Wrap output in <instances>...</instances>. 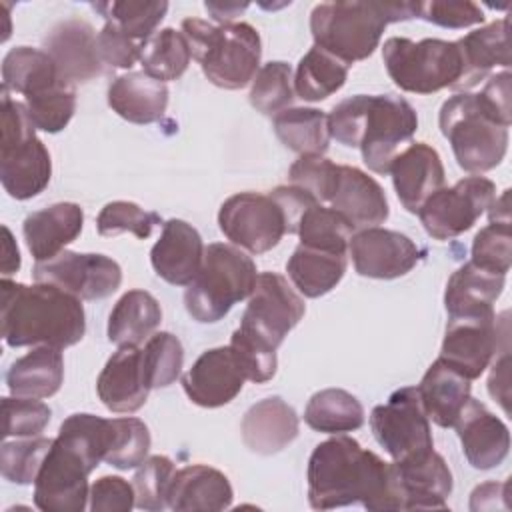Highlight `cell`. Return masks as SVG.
<instances>
[{"label":"cell","instance_id":"6da1fadb","mask_svg":"<svg viewBox=\"0 0 512 512\" xmlns=\"http://www.w3.org/2000/svg\"><path fill=\"white\" fill-rule=\"evenodd\" d=\"M306 480L308 502L316 510L356 502L372 512L402 510L394 464L344 434H336L312 450Z\"/></svg>","mask_w":512,"mask_h":512},{"label":"cell","instance_id":"7a4b0ae2","mask_svg":"<svg viewBox=\"0 0 512 512\" xmlns=\"http://www.w3.org/2000/svg\"><path fill=\"white\" fill-rule=\"evenodd\" d=\"M0 324L2 338L12 348H68L86 334V314L80 298L46 282L32 286L2 278Z\"/></svg>","mask_w":512,"mask_h":512},{"label":"cell","instance_id":"3957f363","mask_svg":"<svg viewBox=\"0 0 512 512\" xmlns=\"http://www.w3.org/2000/svg\"><path fill=\"white\" fill-rule=\"evenodd\" d=\"M330 138L360 148L364 164L386 174L400 148L418 128L414 106L396 94H356L338 102L328 114Z\"/></svg>","mask_w":512,"mask_h":512},{"label":"cell","instance_id":"277c9868","mask_svg":"<svg viewBox=\"0 0 512 512\" xmlns=\"http://www.w3.org/2000/svg\"><path fill=\"white\" fill-rule=\"evenodd\" d=\"M410 18H418V2H322L310 14V32L314 46L350 66L374 54L388 24Z\"/></svg>","mask_w":512,"mask_h":512},{"label":"cell","instance_id":"5b68a950","mask_svg":"<svg viewBox=\"0 0 512 512\" xmlns=\"http://www.w3.org/2000/svg\"><path fill=\"white\" fill-rule=\"evenodd\" d=\"M192 58L204 76L218 88L238 90L250 84L260 70L262 42L258 30L248 22L210 24L200 18L182 20Z\"/></svg>","mask_w":512,"mask_h":512},{"label":"cell","instance_id":"8992f818","mask_svg":"<svg viewBox=\"0 0 512 512\" xmlns=\"http://www.w3.org/2000/svg\"><path fill=\"white\" fill-rule=\"evenodd\" d=\"M256 278V264L242 248L212 242L204 250L198 276L184 292L186 312L196 322L214 324L222 320L236 302L252 294Z\"/></svg>","mask_w":512,"mask_h":512},{"label":"cell","instance_id":"52a82bcc","mask_svg":"<svg viewBox=\"0 0 512 512\" xmlns=\"http://www.w3.org/2000/svg\"><path fill=\"white\" fill-rule=\"evenodd\" d=\"M2 140H0V182L8 196L28 200L38 196L52 178V160L44 142L36 136L24 102H18L2 88Z\"/></svg>","mask_w":512,"mask_h":512},{"label":"cell","instance_id":"ba28073f","mask_svg":"<svg viewBox=\"0 0 512 512\" xmlns=\"http://www.w3.org/2000/svg\"><path fill=\"white\" fill-rule=\"evenodd\" d=\"M438 124L464 172L482 174L504 160L508 128L488 114L478 94L458 92L450 96L440 108Z\"/></svg>","mask_w":512,"mask_h":512},{"label":"cell","instance_id":"9c48e42d","mask_svg":"<svg viewBox=\"0 0 512 512\" xmlns=\"http://www.w3.org/2000/svg\"><path fill=\"white\" fill-rule=\"evenodd\" d=\"M382 60L392 82L412 94H432L452 88L462 74L456 42L440 38L410 40L392 36L382 46Z\"/></svg>","mask_w":512,"mask_h":512},{"label":"cell","instance_id":"30bf717a","mask_svg":"<svg viewBox=\"0 0 512 512\" xmlns=\"http://www.w3.org/2000/svg\"><path fill=\"white\" fill-rule=\"evenodd\" d=\"M370 428L376 442L394 462L434 450L430 420L422 408L416 386L398 388L390 394L386 404L374 406Z\"/></svg>","mask_w":512,"mask_h":512},{"label":"cell","instance_id":"8fae6325","mask_svg":"<svg viewBox=\"0 0 512 512\" xmlns=\"http://www.w3.org/2000/svg\"><path fill=\"white\" fill-rule=\"evenodd\" d=\"M496 186L484 176H466L454 186L436 190L416 212L434 240H450L468 232L492 206Z\"/></svg>","mask_w":512,"mask_h":512},{"label":"cell","instance_id":"7c38bea8","mask_svg":"<svg viewBox=\"0 0 512 512\" xmlns=\"http://www.w3.org/2000/svg\"><path fill=\"white\" fill-rule=\"evenodd\" d=\"M222 234L250 254L276 248L286 234L284 212L270 194L240 192L226 198L218 210Z\"/></svg>","mask_w":512,"mask_h":512},{"label":"cell","instance_id":"4fadbf2b","mask_svg":"<svg viewBox=\"0 0 512 512\" xmlns=\"http://www.w3.org/2000/svg\"><path fill=\"white\" fill-rule=\"evenodd\" d=\"M94 468L60 438L52 446L34 480V504L42 512H82L90 498L88 476Z\"/></svg>","mask_w":512,"mask_h":512},{"label":"cell","instance_id":"5bb4252c","mask_svg":"<svg viewBox=\"0 0 512 512\" xmlns=\"http://www.w3.org/2000/svg\"><path fill=\"white\" fill-rule=\"evenodd\" d=\"M34 280L62 288L80 300L112 296L122 284V268L106 254L62 250L50 260L34 264Z\"/></svg>","mask_w":512,"mask_h":512},{"label":"cell","instance_id":"9a60e30c","mask_svg":"<svg viewBox=\"0 0 512 512\" xmlns=\"http://www.w3.org/2000/svg\"><path fill=\"white\" fill-rule=\"evenodd\" d=\"M306 304L278 272H262L248 296L240 326L278 348L288 332L302 320Z\"/></svg>","mask_w":512,"mask_h":512},{"label":"cell","instance_id":"2e32d148","mask_svg":"<svg viewBox=\"0 0 512 512\" xmlns=\"http://www.w3.org/2000/svg\"><path fill=\"white\" fill-rule=\"evenodd\" d=\"M498 324L494 308L448 316L440 358L468 380L480 378L498 352Z\"/></svg>","mask_w":512,"mask_h":512},{"label":"cell","instance_id":"e0dca14e","mask_svg":"<svg viewBox=\"0 0 512 512\" xmlns=\"http://www.w3.org/2000/svg\"><path fill=\"white\" fill-rule=\"evenodd\" d=\"M348 254L360 276L394 280L408 274L420 260V248L402 232L372 226L352 234Z\"/></svg>","mask_w":512,"mask_h":512},{"label":"cell","instance_id":"ac0fdd59","mask_svg":"<svg viewBox=\"0 0 512 512\" xmlns=\"http://www.w3.org/2000/svg\"><path fill=\"white\" fill-rule=\"evenodd\" d=\"M44 50L52 56L64 80L78 84L102 74L104 62L98 52V34L80 18H66L50 28Z\"/></svg>","mask_w":512,"mask_h":512},{"label":"cell","instance_id":"d6986e66","mask_svg":"<svg viewBox=\"0 0 512 512\" xmlns=\"http://www.w3.org/2000/svg\"><path fill=\"white\" fill-rule=\"evenodd\" d=\"M244 380L230 346H218L196 358L182 376V388L196 406L220 408L240 394Z\"/></svg>","mask_w":512,"mask_h":512},{"label":"cell","instance_id":"ffe728a7","mask_svg":"<svg viewBox=\"0 0 512 512\" xmlns=\"http://www.w3.org/2000/svg\"><path fill=\"white\" fill-rule=\"evenodd\" d=\"M402 510H446V498L452 494L454 480L446 460L430 450L422 456L392 462Z\"/></svg>","mask_w":512,"mask_h":512},{"label":"cell","instance_id":"44dd1931","mask_svg":"<svg viewBox=\"0 0 512 512\" xmlns=\"http://www.w3.org/2000/svg\"><path fill=\"white\" fill-rule=\"evenodd\" d=\"M452 428H456L462 442V452L472 468L490 470L500 466L508 456V426L480 400L470 396Z\"/></svg>","mask_w":512,"mask_h":512},{"label":"cell","instance_id":"7402d4cb","mask_svg":"<svg viewBox=\"0 0 512 512\" xmlns=\"http://www.w3.org/2000/svg\"><path fill=\"white\" fill-rule=\"evenodd\" d=\"M388 172L400 204L416 214L420 206L444 186V166L436 148L426 142H412L400 150Z\"/></svg>","mask_w":512,"mask_h":512},{"label":"cell","instance_id":"603a6c76","mask_svg":"<svg viewBox=\"0 0 512 512\" xmlns=\"http://www.w3.org/2000/svg\"><path fill=\"white\" fill-rule=\"evenodd\" d=\"M204 242L198 230L180 218H170L162 226L158 242L150 250L154 272L174 286H188L204 262Z\"/></svg>","mask_w":512,"mask_h":512},{"label":"cell","instance_id":"cb8c5ba5","mask_svg":"<svg viewBox=\"0 0 512 512\" xmlns=\"http://www.w3.org/2000/svg\"><path fill=\"white\" fill-rule=\"evenodd\" d=\"M152 388L142 368V348L120 346L106 362L96 380V392L102 404L116 414L140 410Z\"/></svg>","mask_w":512,"mask_h":512},{"label":"cell","instance_id":"d4e9b609","mask_svg":"<svg viewBox=\"0 0 512 512\" xmlns=\"http://www.w3.org/2000/svg\"><path fill=\"white\" fill-rule=\"evenodd\" d=\"M510 18L504 16L496 22H490L482 28H476L456 40L462 58V74L452 90L468 92L480 80H484L492 68L504 66L510 68Z\"/></svg>","mask_w":512,"mask_h":512},{"label":"cell","instance_id":"484cf974","mask_svg":"<svg viewBox=\"0 0 512 512\" xmlns=\"http://www.w3.org/2000/svg\"><path fill=\"white\" fill-rule=\"evenodd\" d=\"M298 430L300 420L296 410L280 396H270L252 404L240 424L246 448L262 456H272L284 450L296 440Z\"/></svg>","mask_w":512,"mask_h":512},{"label":"cell","instance_id":"4316f807","mask_svg":"<svg viewBox=\"0 0 512 512\" xmlns=\"http://www.w3.org/2000/svg\"><path fill=\"white\" fill-rule=\"evenodd\" d=\"M84 226V210L76 202H56L48 208L28 214L22 222L26 246L36 262L60 254L72 244Z\"/></svg>","mask_w":512,"mask_h":512},{"label":"cell","instance_id":"83f0119b","mask_svg":"<svg viewBox=\"0 0 512 512\" xmlns=\"http://www.w3.org/2000/svg\"><path fill=\"white\" fill-rule=\"evenodd\" d=\"M234 498L228 476L206 464H190L174 472L168 488V508L176 512H218Z\"/></svg>","mask_w":512,"mask_h":512},{"label":"cell","instance_id":"f1b7e54d","mask_svg":"<svg viewBox=\"0 0 512 512\" xmlns=\"http://www.w3.org/2000/svg\"><path fill=\"white\" fill-rule=\"evenodd\" d=\"M330 208L340 212L354 230L384 224L390 214L382 186L364 170L346 164H340V176Z\"/></svg>","mask_w":512,"mask_h":512},{"label":"cell","instance_id":"f546056e","mask_svg":"<svg viewBox=\"0 0 512 512\" xmlns=\"http://www.w3.org/2000/svg\"><path fill=\"white\" fill-rule=\"evenodd\" d=\"M168 86L142 72H126L108 86V106L132 124L158 122L168 106Z\"/></svg>","mask_w":512,"mask_h":512},{"label":"cell","instance_id":"4dcf8cb0","mask_svg":"<svg viewBox=\"0 0 512 512\" xmlns=\"http://www.w3.org/2000/svg\"><path fill=\"white\" fill-rule=\"evenodd\" d=\"M470 382L438 356L416 386L428 420L440 428H452L470 398Z\"/></svg>","mask_w":512,"mask_h":512},{"label":"cell","instance_id":"1f68e13d","mask_svg":"<svg viewBox=\"0 0 512 512\" xmlns=\"http://www.w3.org/2000/svg\"><path fill=\"white\" fill-rule=\"evenodd\" d=\"M64 382V356L54 346H34L16 358L6 372V386L12 396L50 398Z\"/></svg>","mask_w":512,"mask_h":512},{"label":"cell","instance_id":"d6a6232c","mask_svg":"<svg viewBox=\"0 0 512 512\" xmlns=\"http://www.w3.org/2000/svg\"><path fill=\"white\" fill-rule=\"evenodd\" d=\"M64 80L46 50L16 46L2 60V88L26 98L40 96Z\"/></svg>","mask_w":512,"mask_h":512},{"label":"cell","instance_id":"836d02e7","mask_svg":"<svg viewBox=\"0 0 512 512\" xmlns=\"http://www.w3.org/2000/svg\"><path fill=\"white\" fill-rule=\"evenodd\" d=\"M162 322L158 300L146 290H128L120 296L108 316V340L120 346H138L150 338Z\"/></svg>","mask_w":512,"mask_h":512},{"label":"cell","instance_id":"e575fe53","mask_svg":"<svg viewBox=\"0 0 512 512\" xmlns=\"http://www.w3.org/2000/svg\"><path fill=\"white\" fill-rule=\"evenodd\" d=\"M346 262V254L298 244L286 262V272L302 296L320 298L344 278Z\"/></svg>","mask_w":512,"mask_h":512},{"label":"cell","instance_id":"d590c367","mask_svg":"<svg viewBox=\"0 0 512 512\" xmlns=\"http://www.w3.org/2000/svg\"><path fill=\"white\" fill-rule=\"evenodd\" d=\"M504 282V274L490 272L474 262L462 264L446 282L444 306L448 316L492 308L504 290Z\"/></svg>","mask_w":512,"mask_h":512},{"label":"cell","instance_id":"8d00e7d4","mask_svg":"<svg viewBox=\"0 0 512 512\" xmlns=\"http://www.w3.org/2000/svg\"><path fill=\"white\" fill-rule=\"evenodd\" d=\"M278 140L300 156H322L330 146L328 114L318 108L290 106L272 116Z\"/></svg>","mask_w":512,"mask_h":512},{"label":"cell","instance_id":"74e56055","mask_svg":"<svg viewBox=\"0 0 512 512\" xmlns=\"http://www.w3.org/2000/svg\"><path fill=\"white\" fill-rule=\"evenodd\" d=\"M304 422L316 432L344 434L364 424V408L354 394L342 388H324L310 396Z\"/></svg>","mask_w":512,"mask_h":512},{"label":"cell","instance_id":"f35d334b","mask_svg":"<svg viewBox=\"0 0 512 512\" xmlns=\"http://www.w3.org/2000/svg\"><path fill=\"white\" fill-rule=\"evenodd\" d=\"M348 78V64L330 52L312 46L298 62L294 92L306 102H320L338 92Z\"/></svg>","mask_w":512,"mask_h":512},{"label":"cell","instance_id":"ab89813d","mask_svg":"<svg viewBox=\"0 0 512 512\" xmlns=\"http://www.w3.org/2000/svg\"><path fill=\"white\" fill-rule=\"evenodd\" d=\"M190 58H192V52L182 30L162 28V30H156L144 42L140 64L148 76L160 82H168V80H178L188 70Z\"/></svg>","mask_w":512,"mask_h":512},{"label":"cell","instance_id":"60d3db41","mask_svg":"<svg viewBox=\"0 0 512 512\" xmlns=\"http://www.w3.org/2000/svg\"><path fill=\"white\" fill-rule=\"evenodd\" d=\"M294 234H298L300 244L304 246L346 254L354 228L340 212L316 202L304 210Z\"/></svg>","mask_w":512,"mask_h":512},{"label":"cell","instance_id":"b9f144b4","mask_svg":"<svg viewBox=\"0 0 512 512\" xmlns=\"http://www.w3.org/2000/svg\"><path fill=\"white\" fill-rule=\"evenodd\" d=\"M70 448H74L92 468H96L104 458L112 442V420L80 412L70 414L58 430V436Z\"/></svg>","mask_w":512,"mask_h":512},{"label":"cell","instance_id":"7bdbcfd3","mask_svg":"<svg viewBox=\"0 0 512 512\" xmlns=\"http://www.w3.org/2000/svg\"><path fill=\"white\" fill-rule=\"evenodd\" d=\"M106 22L116 24L124 34L144 44L158 28L162 18L168 12V2H132V0H114L92 4Z\"/></svg>","mask_w":512,"mask_h":512},{"label":"cell","instance_id":"ee69618b","mask_svg":"<svg viewBox=\"0 0 512 512\" xmlns=\"http://www.w3.org/2000/svg\"><path fill=\"white\" fill-rule=\"evenodd\" d=\"M248 98L250 104L266 116H276L278 112L290 108L296 98L290 64L274 60L260 66L252 80Z\"/></svg>","mask_w":512,"mask_h":512},{"label":"cell","instance_id":"f6af8a7d","mask_svg":"<svg viewBox=\"0 0 512 512\" xmlns=\"http://www.w3.org/2000/svg\"><path fill=\"white\" fill-rule=\"evenodd\" d=\"M184 366L182 342L172 332L152 334L142 348V368L150 388H166L180 378Z\"/></svg>","mask_w":512,"mask_h":512},{"label":"cell","instance_id":"bcb514c9","mask_svg":"<svg viewBox=\"0 0 512 512\" xmlns=\"http://www.w3.org/2000/svg\"><path fill=\"white\" fill-rule=\"evenodd\" d=\"M54 438L44 436H28V438H16L6 440L0 448V474L4 480L28 486L36 480L38 470L52 446Z\"/></svg>","mask_w":512,"mask_h":512},{"label":"cell","instance_id":"7dc6e473","mask_svg":"<svg viewBox=\"0 0 512 512\" xmlns=\"http://www.w3.org/2000/svg\"><path fill=\"white\" fill-rule=\"evenodd\" d=\"M24 106L36 130L56 134L68 126L76 112V84L60 80L48 92L26 98Z\"/></svg>","mask_w":512,"mask_h":512},{"label":"cell","instance_id":"c3c4849f","mask_svg":"<svg viewBox=\"0 0 512 512\" xmlns=\"http://www.w3.org/2000/svg\"><path fill=\"white\" fill-rule=\"evenodd\" d=\"M150 442V430L140 418H112V442L104 462L118 470L136 468L148 458Z\"/></svg>","mask_w":512,"mask_h":512},{"label":"cell","instance_id":"681fc988","mask_svg":"<svg viewBox=\"0 0 512 512\" xmlns=\"http://www.w3.org/2000/svg\"><path fill=\"white\" fill-rule=\"evenodd\" d=\"M230 350L246 376L254 384H264L274 378L278 368L276 348L254 332L238 326L230 338Z\"/></svg>","mask_w":512,"mask_h":512},{"label":"cell","instance_id":"f907efd6","mask_svg":"<svg viewBox=\"0 0 512 512\" xmlns=\"http://www.w3.org/2000/svg\"><path fill=\"white\" fill-rule=\"evenodd\" d=\"M174 462L168 456H148L132 478L136 508L158 512L168 506V488L174 476Z\"/></svg>","mask_w":512,"mask_h":512},{"label":"cell","instance_id":"816d5d0a","mask_svg":"<svg viewBox=\"0 0 512 512\" xmlns=\"http://www.w3.org/2000/svg\"><path fill=\"white\" fill-rule=\"evenodd\" d=\"M162 218L156 212H148L140 208L136 202L128 200H114L108 202L98 218H96V230L104 238L118 236L122 232H130L136 238L144 240L152 234L154 226L160 224Z\"/></svg>","mask_w":512,"mask_h":512},{"label":"cell","instance_id":"f5cc1de1","mask_svg":"<svg viewBox=\"0 0 512 512\" xmlns=\"http://www.w3.org/2000/svg\"><path fill=\"white\" fill-rule=\"evenodd\" d=\"M340 176V164L324 156H300L288 170V180L312 194L320 204L330 202Z\"/></svg>","mask_w":512,"mask_h":512},{"label":"cell","instance_id":"db71d44e","mask_svg":"<svg viewBox=\"0 0 512 512\" xmlns=\"http://www.w3.org/2000/svg\"><path fill=\"white\" fill-rule=\"evenodd\" d=\"M470 262L490 272L506 276L512 264L510 222H490L488 226H484L474 236Z\"/></svg>","mask_w":512,"mask_h":512},{"label":"cell","instance_id":"11a10c76","mask_svg":"<svg viewBox=\"0 0 512 512\" xmlns=\"http://www.w3.org/2000/svg\"><path fill=\"white\" fill-rule=\"evenodd\" d=\"M2 416H4V436L28 438L40 436V432L48 426L52 410L48 404L38 398H22V396H4L2 398Z\"/></svg>","mask_w":512,"mask_h":512},{"label":"cell","instance_id":"9f6ffc18","mask_svg":"<svg viewBox=\"0 0 512 512\" xmlns=\"http://www.w3.org/2000/svg\"><path fill=\"white\" fill-rule=\"evenodd\" d=\"M418 18L442 28H468L484 22V12L470 0H432L418 2Z\"/></svg>","mask_w":512,"mask_h":512},{"label":"cell","instance_id":"6f0895ef","mask_svg":"<svg viewBox=\"0 0 512 512\" xmlns=\"http://www.w3.org/2000/svg\"><path fill=\"white\" fill-rule=\"evenodd\" d=\"M142 46L144 44H140L134 38H130L128 34H124L112 22H106L102 26V30L98 32L100 58L104 64H108L112 68H122V70L132 68L136 62H140Z\"/></svg>","mask_w":512,"mask_h":512},{"label":"cell","instance_id":"680465c9","mask_svg":"<svg viewBox=\"0 0 512 512\" xmlns=\"http://www.w3.org/2000/svg\"><path fill=\"white\" fill-rule=\"evenodd\" d=\"M92 512H130L136 506L134 486L120 476H102L90 486Z\"/></svg>","mask_w":512,"mask_h":512},{"label":"cell","instance_id":"91938a15","mask_svg":"<svg viewBox=\"0 0 512 512\" xmlns=\"http://www.w3.org/2000/svg\"><path fill=\"white\" fill-rule=\"evenodd\" d=\"M482 106L488 114L502 126L510 128L512 108H510V70H502L488 78L482 92L478 94Z\"/></svg>","mask_w":512,"mask_h":512},{"label":"cell","instance_id":"94428289","mask_svg":"<svg viewBox=\"0 0 512 512\" xmlns=\"http://www.w3.org/2000/svg\"><path fill=\"white\" fill-rule=\"evenodd\" d=\"M270 196L278 202V206L284 212V220H286V232L294 234L296 232V224L300 220V216L304 214V210L312 204H316L318 200L308 194L306 190L298 188V186H276Z\"/></svg>","mask_w":512,"mask_h":512},{"label":"cell","instance_id":"6125c7cd","mask_svg":"<svg viewBox=\"0 0 512 512\" xmlns=\"http://www.w3.org/2000/svg\"><path fill=\"white\" fill-rule=\"evenodd\" d=\"M508 352L504 350L500 360H494L492 372L488 378V392L494 400L502 404V408L508 412Z\"/></svg>","mask_w":512,"mask_h":512},{"label":"cell","instance_id":"be15d7a7","mask_svg":"<svg viewBox=\"0 0 512 512\" xmlns=\"http://www.w3.org/2000/svg\"><path fill=\"white\" fill-rule=\"evenodd\" d=\"M508 490V482H484L474 488L470 494V508L472 510H494L498 508V498H494L500 492Z\"/></svg>","mask_w":512,"mask_h":512},{"label":"cell","instance_id":"e7e4bbea","mask_svg":"<svg viewBox=\"0 0 512 512\" xmlns=\"http://www.w3.org/2000/svg\"><path fill=\"white\" fill-rule=\"evenodd\" d=\"M2 234H4V242H2V274L10 276L14 272H18L20 268V252L18 246L14 242L12 232L8 230V226H2Z\"/></svg>","mask_w":512,"mask_h":512},{"label":"cell","instance_id":"03108f58","mask_svg":"<svg viewBox=\"0 0 512 512\" xmlns=\"http://www.w3.org/2000/svg\"><path fill=\"white\" fill-rule=\"evenodd\" d=\"M204 8L210 12V16L218 24H230L240 12L248 8V4H238V2H206Z\"/></svg>","mask_w":512,"mask_h":512},{"label":"cell","instance_id":"003e7915","mask_svg":"<svg viewBox=\"0 0 512 512\" xmlns=\"http://www.w3.org/2000/svg\"><path fill=\"white\" fill-rule=\"evenodd\" d=\"M510 190H504L500 198H494L490 212V222H510Z\"/></svg>","mask_w":512,"mask_h":512}]
</instances>
